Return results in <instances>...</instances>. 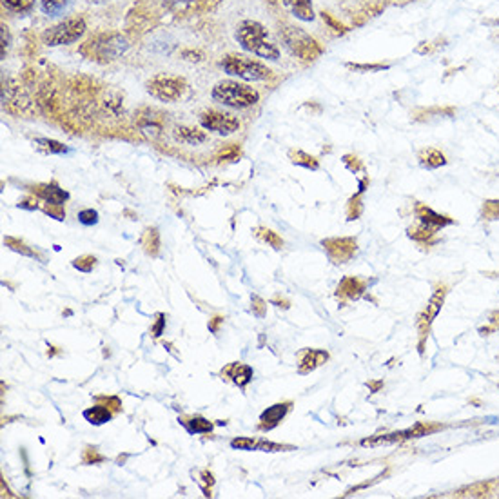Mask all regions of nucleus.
<instances>
[{"instance_id": "nucleus-1", "label": "nucleus", "mask_w": 499, "mask_h": 499, "mask_svg": "<svg viewBox=\"0 0 499 499\" xmlns=\"http://www.w3.org/2000/svg\"><path fill=\"white\" fill-rule=\"evenodd\" d=\"M234 36H237L238 44L241 48L256 55V57L267 58V60H278L280 58V49L269 40L267 29L256 20H244L237 27Z\"/></svg>"}, {"instance_id": "nucleus-2", "label": "nucleus", "mask_w": 499, "mask_h": 499, "mask_svg": "<svg viewBox=\"0 0 499 499\" xmlns=\"http://www.w3.org/2000/svg\"><path fill=\"white\" fill-rule=\"evenodd\" d=\"M213 98L220 104L234 107V109H246L260 100V95L256 89L249 88L246 84L234 82V80H224L218 82L213 88Z\"/></svg>"}, {"instance_id": "nucleus-3", "label": "nucleus", "mask_w": 499, "mask_h": 499, "mask_svg": "<svg viewBox=\"0 0 499 499\" xmlns=\"http://www.w3.org/2000/svg\"><path fill=\"white\" fill-rule=\"evenodd\" d=\"M280 36L285 42V46H287V49L293 53L294 57H298L300 60L312 62L324 53L320 44L307 31H303L302 27L284 26L280 31Z\"/></svg>"}, {"instance_id": "nucleus-4", "label": "nucleus", "mask_w": 499, "mask_h": 499, "mask_svg": "<svg viewBox=\"0 0 499 499\" xmlns=\"http://www.w3.org/2000/svg\"><path fill=\"white\" fill-rule=\"evenodd\" d=\"M220 66L227 75L238 76L241 80H251V82L267 80L271 76V69L267 66H263L258 60L244 57V55H225L220 62Z\"/></svg>"}, {"instance_id": "nucleus-5", "label": "nucleus", "mask_w": 499, "mask_h": 499, "mask_svg": "<svg viewBox=\"0 0 499 499\" xmlns=\"http://www.w3.org/2000/svg\"><path fill=\"white\" fill-rule=\"evenodd\" d=\"M145 89L151 97L160 102H176L184 97L187 84L184 79L173 75H157L147 80Z\"/></svg>"}, {"instance_id": "nucleus-6", "label": "nucleus", "mask_w": 499, "mask_h": 499, "mask_svg": "<svg viewBox=\"0 0 499 499\" xmlns=\"http://www.w3.org/2000/svg\"><path fill=\"white\" fill-rule=\"evenodd\" d=\"M84 33H86V22H84V18L73 17L66 18L64 22L57 24V26L49 27L44 35H42V40H44V44L48 46H67L76 42L79 39H82Z\"/></svg>"}, {"instance_id": "nucleus-7", "label": "nucleus", "mask_w": 499, "mask_h": 499, "mask_svg": "<svg viewBox=\"0 0 499 499\" xmlns=\"http://www.w3.org/2000/svg\"><path fill=\"white\" fill-rule=\"evenodd\" d=\"M91 49V58L95 60H114L127 49L126 40L119 35H102L95 40H89L84 51Z\"/></svg>"}, {"instance_id": "nucleus-8", "label": "nucleus", "mask_w": 499, "mask_h": 499, "mask_svg": "<svg viewBox=\"0 0 499 499\" xmlns=\"http://www.w3.org/2000/svg\"><path fill=\"white\" fill-rule=\"evenodd\" d=\"M200 124L207 131L218 133L222 136H229L240 129V120L222 111H204L200 114Z\"/></svg>"}, {"instance_id": "nucleus-9", "label": "nucleus", "mask_w": 499, "mask_h": 499, "mask_svg": "<svg viewBox=\"0 0 499 499\" xmlns=\"http://www.w3.org/2000/svg\"><path fill=\"white\" fill-rule=\"evenodd\" d=\"M427 432L423 425H414L412 429L407 430H399V432H390V434H381V436H374V438H367L361 439V447H381V445H392V443H399L405 441V439L411 438H420L423 434Z\"/></svg>"}, {"instance_id": "nucleus-10", "label": "nucleus", "mask_w": 499, "mask_h": 499, "mask_svg": "<svg viewBox=\"0 0 499 499\" xmlns=\"http://www.w3.org/2000/svg\"><path fill=\"white\" fill-rule=\"evenodd\" d=\"M321 246L327 249L331 260L336 263L349 262L356 254L354 238H328V240L321 241Z\"/></svg>"}, {"instance_id": "nucleus-11", "label": "nucleus", "mask_w": 499, "mask_h": 499, "mask_svg": "<svg viewBox=\"0 0 499 499\" xmlns=\"http://www.w3.org/2000/svg\"><path fill=\"white\" fill-rule=\"evenodd\" d=\"M231 447L234 451H260V452H284V451H294L293 445H280V443H272L267 439H256V438H234L231 441Z\"/></svg>"}, {"instance_id": "nucleus-12", "label": "nucleus", "mask_w": 499, "mask_h": 499, "mask_svg": "<svg viewBox=\"0 0 499 499\" xmlns=\"http://www.w3.org/2000/svg\"><path fill=\"white\" fill-rule=\"evenodd\" d=\"M291 407H293V403L291 401L276 403L272 407H267V411H263L262 416H260L258 429L263 430V432H265V430L276 429V427L284 421V418L289 414Z\"/></svg>"}, {"instance_id": "nucleus-13", "label": "nucleus", "mask_w": 499, "mask_h": 499, "mask_svg": "<svg viewBox=\"0 0 499 499\" xmlns=\"http://www.w3.org/2000/svg\"><path fill=\"white\" fill-rule=\"evenodd\" d=\"M443 302H445V287H439L436 293L432 294V298H430L429 305H427V309H425V312L421 314L420 318V331L421 334H425L427 331H429L430 324L434 321V318L439 314V311H441Z\"/></svg>"}, {"instance_id": "nucleus-14", "label": "nucleus", "mask_w": 499, "mask_h": 499, "mask_svg": "<svg viewBox=\"0 0 499 499\" xmlns=\"http://www.w3.org/2000/svg\"><path fill=\"white\" fill-rule=\"evenodd\" d=\"M33 193L39 198H42L46 204H51V206H62L64 201L69 200V193L55 184L36 185V187H33Z\"/></svg>"}, {"instance_id": "nucleus-15", "label": "nucleus", "mask_w": 499, "mask_h": 499, "mask_svg": "<svg viewBox=\"0 0 499 499\" xmlns=\"http://www.w3.org/2000/svg\"><path fill=\"white\" fill-rule=\"evenodd\" d=\"M222 374L231 378L232 383L240 387V389H246L251 381H253L254 371L253 367H249V365L240 364V361H238V364H231L229 367H225L224 371H222Z\"/></svg>"}, {"instance_id": "nucleus-16", "label": "nucleus", "mask_w": 499, "mask_h": 499, "mask_svg": "<svg viewBox=\"0 0 499 499\" xmlns=\"http://www.w3.org/2000/svg\"><path fill=\"white\" fill-rule=\"evenodd\" d=\"M328 359V354L325 350L318 349H305L300 352V374H307L314 371L316 367H320Z\"/></svg>"}, {"instance_id": "nucleus-17", "label": "nucleus", "mask_w": 499, "mask_h": 499, "mask_svg": "<svg viewBox=\"0 0 499 499\" xmlns=\"http://www.w3.org/2000/svg\"><path fill=\"white\" fill-rule=\"evenodd\" d=\"M418 218H420V222H421V227H425L429 232L434 231V229L443 227V225L452 224L451 220H447L445 216L438 215V213H434L432 209H429V207H425V206H418Z\"/></svg>"}, {"instance_id": "nucleus-18", "label": "nucleus", "mask_w": 499, "mask_h": 499, "mask_svg": "<svg viewBox=\"0 0 499 499\" xmlns=\"http://www.w3.org/2000/svg\"><path fill=\"white\" fill-rule=\"evenodd\" d=\"M365 291V281L359 280V278H354V276H349V278H343L342 284L338 285V294H342L345 298L349 300H358Z\"/></svg>"}, {"instance_id": "nucleus-19", "label": "nucleus", "mask_w": 499, "mask_h": 499, "mask_svg": "<svg viewBox=\"0 0 499 499\" xmlns=\"http://www.w3.org/2000/svg\"><path fill=\"white\" fill-rule=\"evenodd\" d=\"M284 4L291 9V13L303 22H311L314 18L311 0H284Z\"/></svg>"}, {"instance_id": "nucleus-20", "label": "nucleus", "mask_w": 499, "mask_h": 499, "mask_svg": "<svg viewBox=\"0 0 499 499\" xmlns=\"http://www.w3.org/2000/svg\"><path fill=\"white\" fill-rule=\"evenodd\" d=\"M175 138L178 142H184V144L189 145H200L207 140V135L204 131H200V129H197V127L182 126L176 127Z\"/></svg>"}, {"instance_id": "nucleus-21", "label": "nucleus", "mask_w": 499, "mask_h": 499, "mask_svg": "<svg viewBox=\"0 0 499 499\" xmlns=\"http://www.w3.org/2000/svg\"><path fill=\"white\" fill-rule=\"evenodd\" d=\"M84 418L91 425H104L107 423V421H111L113 412L105 407V405H95V407H89L84 411Z\"/></svg>"}, {"instance_id": "nucleus-22", "label": "nucleus", "mask_w": 499, "mask_h": 499, "mask_svg": "<svg viewBox=\"0 0 499 499\" xmlns=\"http://www.w3.org/2000/svg\"><path fill=\"white\" fill-rule=\"evenodd\" d=\"M420 164L427 169H438L447 164V158L438 149H425L420 153Z\"/></svg>"}, {"instance_id": "nucleus-23", "label": "nucleus", "mask_w": 499, "mask_h": 499, "mask_svg": "<svg viewBox=\"0 0 499 499\" xmlns=\"http://www.w3.org/2000/svg\"><path fill=\"white\" fill-rule=\"evenodd\" d=\"M142 246H144L145 253L151 254V256H157L160 253V232H158V229H145L144 237H142Z\"/></svg>"}, {"instance_id": "nucleus-24", "label": "nucleus", "mask_w": 499, "mask_h": 499, "mask_svg": "<svg viewBox=\"0 0 499 499\" xmlns=\"http://www.w3.org/2000/svg\"><path fill=\"white\" fill-rule=\"evenodd\" d=\"M184 425L187 427V430L191 434H206L211 432L213 430V421L206 420V418L201 416H194V418H189V420L184 421Z\"/></svg>"}, {"instance_id": "nucleus-25", "label": "nucleus", "mask_w": 499, "mask_h": 499, "mask_svg": "<svg viewBox=\"0 0 499 499\" xmlns=\"http://www.w3.org/2000/svg\"><path fill=\"white\" fill-rule=\"evenodd\" d=\"M67 4H69V0H40V9L48 17H58L66 11Z\"/></svg>"}, {"instance_id": "nucleus-26", "label": "nucleus", "mask_w": 499, "mask_h": 499, "mask_svg": "<svg viewBox=\"0 0 499 499\" xmlns=\"http://www.w3.org/2000/svg\"><path fill=\"white\" fill-rule=\"evenodd\" d=\"M4 244H6V247H9L11 251H15V253H20L22 256H27V258H39V260H42L36 254V251H33L31 247H27L26 244H24L22 240H18V238H13V237H6L4 238Z\"/></svg>"}, {"instance_id": "nucleus-27", "label": "nucleus", "mask_w": 499, "mask_h": 499, "mask_svg": "<svg viewBox=\"0 0 499 499\" xmlns=\"http://www.w3.org/2000/svg\"><path fill=\"white\" fill-rule=\"evenodd\" d=\"M256 237L260 238V240H263L265 244H269V246L272 247V249L280 251L281 247H284V240H281V237L278 234V232L271 231V229H265V227H258L256 229Z\"/></svg>"}, {"instance_id": "nucleus-28", "label": "nucleus", "mask_w": 499, "mask_h": 499, "mask_svg": "<svg viewBox=\"0 0 499 499\" xmlns=\"http://www.w3.org/2000/svg\"><path fill=\"white\" fill-rule=\"evenodd\" d=\"M35 144L39 145L40 149L44 151V153H49V154H64V153H67L66 145L60 144V142H57V140H51V138H36Z\"/></svg>"}, {"instance_id": "nucleus-29", "label": "nucleus", "mask_w": 499, "mask_h": 499, "mask_svg": "<svg viewBox=\"0 0 499 499\" xmlns=\"http://www.w3.org/2000/svg\"><path fill=\"white\" fill-rule=\"evenodd\" d=\"M291 158H293V164H296V166H302V167H305V169H312V171H316V169H318V162H316V158L309 157V154L303 153V151H296V153L291 154Z\"/></svg>"}, {"instance_id": "nucleus-30", "label": "nucleus", "mask_w": 499, "mask_h": 499, "mask_svg": "<svg viewBox=\"0 0 499 499\" xmlns=\"http://www.w3.org/2000/svg\"><path fill=\"white\" fill-rule=\"evenodd\" d=\"M73 267L79 269L82 272H91L93 269L97 267V258L95 256H89V254H84V256H79V258L73 260Z\"/></svg>"}, {"instance_id": "nucleus-31", "label": "nucleus", "mask_w": 499, "mask_h": 499, "mask_svg": "<svg viewBox=\"0 0 499 499\" xmlns=\"http://www.w3.org/2000/svg\"><path fill=\"white\" fill-rule=\"evenodd\" d=\"M4 8H8L9 11H17V13H24L27 9L33 8L35 0H2Z\"/></svg>"}, {"instance_id": "nucleus-32", "label": "nucleus", "mask_w": 499, "mask_h": 499, "mask_svg": "<svg viewBox=\"0 0 499 499\" xmlns=\"http://www.w3.org/2000/svg\"><path fill=\"white\" fill-rule=\"evenodd\" d=\"M105 458L100 454V452L97 451L95 447H86L84 448V454H82V463L84 465H97L102 463Z\"/></svg>"}, {"instance_id": "nucleus-33", "label": "nucleus", "mask_w": 499, "mask_h": 499, "mask_svg": "<svg viewBox=\"0 0 499 499\" xmlns=\"http://www.w3.org/2000/svg\"><path fill=\"white\" fill-rule=\"evenodd\" d=\"M79 222L82 225L98 224V213L95 209H84L79 213Z\"/></svg>"}, {"instance_id": "nucleus-34", "label": "nucleus", "mask_w": 499, "mask_h": 499, "mask_svg": "<svg viewBox=\"0 0 499 499\" xmlns=\"http://www.w3.org/2000/svg\"><path fill=\"white\" fill-rule=\"evenodd\" d=\"M251 303H253V305H251L253 314L256 316V318H263V316L267 314V303L263 302L260 296H253V298H251Z\"/></svg>"}, {"instance_id": "nucleus-35", "label": "nucleus", "mask_w": 499, "mask_h": 499, "mask_svg": "<svg viewBox=\"0 0 499 499\" xmlns=\"http://www.w3.org/2000/svg\"><path fill=\"white\" fill-rule=\"evenodd\" d=\"M44 213L55 220L66 218V211H64V207L62 206H51V204H48V207H44Z\"/></svg>"}, {"instance_id": "nucleus-36", "label": "nucleus", "mask_w": 499, "mask_h": 499, "mask_svg": "<svg viewBox=\"0 0 499 499\" xmlns=\"http://www.w3.org/2000/svg\"><path fill=\"white\" fill-rule=\"evenodd\" d=\"M347 66L354 71H381L389 67V66H383V64H368V66L367 64H347Z\"/></svg>"}, {"instance_id": "nucleus-37", "label": "nucleus", "mask_w": 499, "mask_h": 499, "mask_svg": "<svg viewBox=\"0 0 499 499\" xmlns=\"http://www.w3.org/2000/svg\"><path fill=\"white\" fill-rule=\"evenodd\" d=\"M2 58L6 57V51H8V48H9V42H11V36H9V31H8V27L6 26H2Z\"/></svg>"}, {"instance_id": "nucleus-38", "label": "nucleus", "mask_w": 499, "mask_h": 499, "mask_svg": "<svg viewBox=\"0 0 499 499\" xmlns=\"http://www.w3.org/2000/svg\"><path fill=\"white\" fill-rule=\"evenodd\" d=\"M321 17H324L325 22H327L328 26L333 27V29H336V31H345V27H343L340 22H336V20H334V18L331 17V15H328V13H321Z\"/></svg>"}, {"instance_id": "nucleus-39", "label": "nucleus", "mask_w": 499, "mask_h": 499, "mask_svg": "<svg viewBox=\"0 0 499 499\" xmlns=\"http://www.w3.org/2000/svg\"><path fill=\"white\" fill-rule=\"evenodd\" d=\"M164 327H166V320H164V316L162 314H160V316H158V320H157V325H154V327H153V331H151V333H153V336H160V334H162L164 333Z\"/></svg>"}, {"instance_id": "nucleus-40", "label": "nucleus", "mask_w": 499, "mask_h": 499, "mask_svg": "<svg viewBox=\"0 0 499 499\" xmlns=\"http://www.w3.org/2000/svg\"><path fill=\"white\" fill-rule=\"evenodd\" d=\"M18 207H22V209H39V206H36V200L35 198H26V200H22L20 204H18Z\"/></svg>"}, {"instance_id": "nucleus-41", "label": "nucleus", "mask_w": 499, "mask_h": 499, "mask_svg": "<svg viewBox=\"0 0 499 499\" xmlns=\"http://www.w3.org/2000/svg\"><path fill=\"white\" fill-rule=\"evenodd\" d=\"M220 324H224V318H222V316H215V318H213V320L209 321V331H211V333H218Z\"/></svg>"}, {"instance_id": "nucleus-42", "label": "nucleus", "mask_w": 499, "mask_h": 499, "mask_svg": "<svg viewBox=\"0 0 499 499\" xmlns=\"http://www.w3.org/2000/svg\"><path fill=\"white\" fill-rule=\"evenodd\" d=\"M95 4H102V2H107V0H93Z\"/></svg>"}]
</instances>
